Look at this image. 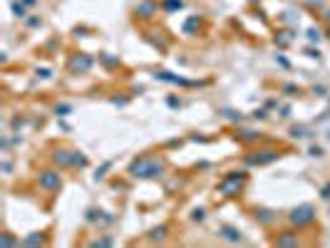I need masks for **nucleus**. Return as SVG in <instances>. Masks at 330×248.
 <instances>
[{
    "mask_svg": "<svg viewBox=\"0 0 330 248\" xmlns=\"http://www.w3.org/2000/svg\"><path fill=\"white\" fill-rule=\"evenodd\" d=\"M241 186H244V176H229L226 181H221V184H218V189H221L224 194H229V196H231V194H236Z\"/></svg>",
    "mask_w": 330,
    "mask_h": 248,
    "instance_id": "obj_2",
    "label": "nucleus"
},
{
    "mask_svg": "<svg viewBox=\"0 0 330 248\" xmlns=\"http://www.w3.org/2000/svg\"><path fill=\"white\" fill-rule=\"evenodd\" d=\"M295 223H308V221H313V208L310 206H300L293 211V216H290Z\"/></svg>",
    "mask_w": 330,
    "mask_h": 248,
    "instance_id": "obj_3",
    "label": "nucleus"
},
{
    "mask_svg": "<svg viewBox=\"0 0 330 248\" xmlns=\"http://www.w3.org/2000/svg\"><path fill=\"white\" fill-rule=\"evenodd\" d=\"M164 169V164L159 159H139L132 164V174L134 176H157Z\"/></svg>",
    "mask_w": 330,
    "mask_h": 248,
    "instance_id": "obj_1",
    "label": "nucleus"
},
{
    "mask_svg": "<svg viewBox=\"0 0 330 248\" xmlns=\"http://www.w3.org/2000/svg\"><path fill=\"white\" fill-rule=\"evenodd\" d=\"M40 184L45 189H55V186H60V174H55V171H45L40 176Z\"/></svg>",
    "mask_w": 330,
    "mask_h": 248,
    "instance_id": "obj_4",
    "label": "nucleus"
}]
</instances>
